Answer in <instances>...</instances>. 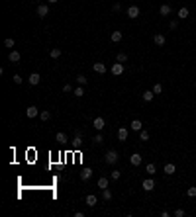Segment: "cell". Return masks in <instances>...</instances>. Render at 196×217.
<instances>
[{
    "label": "cell",
    "instance_id": "cell-40",
    "mask_svg": "<svg viewBox=\"0 0 196 217\" xmlns=\"http://www.w3.org/2000/svg\"><path fill=\"white\" fill-rule=\"evenodd\" d=\"M177 26H178L177 20H171V22H169V28H171V30H177Z\"/></svg>",
    "mask_w": 196,
    "mask_h": 217
},
{
    "label": "cell",
    "instance_id": "cell-3",
    "mask_svg": "<svg viewBox=\"0 0 196 217\" xmlns=\"http://www.w3.org/2000/svg\"><path fill=\"white\" fill-rule=\"evenodd\" d=\"M92 127L96 129V131H102V129L106 127V119L104 118H94L92 119Z\"/></svg>",
    "mask_w": 196,
    "mask_h": 217
},
{
    "label": "cell",
    "instance_id": "cell-41",
    "mask_svg": "<svg viewBox=\"0 0 196 217\" xmlns=\"http://www.w3.org/2000/svg\"><path fill=\"white\" fill-rule=\"evenodd\" d=\"M63 92H67V94L73 92V86H71V84H65V86H63Z\"/></svg>",
    "mask_w": 196,
    "mask_h": 217
},
{
    "label": "cell",
    "instance_id": "cell-21",
    "mask_svg": "<svg viewBox=\"0 0 196 217\" xmlns=\"http://www.w3.org/2000/svg\"><path fill=\"white\" fill-rule=\"evenodd\" d=\"M171 12H173V10H171L169 4H163V6L159 8V14H161V16H171Z\"/></svg>",
    "mask_w": 196,
    "mask_h": 217
},
{
    "label": "cell",
    "instance_id": "cell-22",
    "mask_svg": "<svg viewBox=\"0 0 196 217\" xmlns=\"http://www.w3.org/2000/svg\"><path fill=\"white\" fill-rule=\"evenodd\" d=\"M55 141H59V143H67V133H63V131H57Z\"/></svg>",
    "mask_w": 196,
    "mask_h": 217
},
{
    "label": "cell",
    "instance_id": "cell-8",
    "mask_svg": "<svg viewBox=\"0 0 196 217\" xmlns=\"http://www.w3.org/2000/svg\"><path fill=\"white\" fill-rule=\"evenodd\" d=\"M26 114H28V118H30V119H33V118H39V110H37L35 106H28Z\"/></svg>",
    "mask_w": 196,
    "mask_h": 217
},
{
    "label": "cell",
    "instance_id": "cell-9",
    "mask_svg": "<svg viewBox=\"0 0 196 217\" xmlns=\"http://www.w3.org/2000/svg\"><path fill=\"white\" fill-rule=\"evenodd\" d=\"M130 129L131 131H141L143 129V123H141V119H131V123H130Z\"/></svg>",
    "mask_w": 196,
    "mask_h": 217
},
{
    "label": "cell",
    "instance_id": "cell-39",
    "mask_svg": "<svg viewBox=\"0 0 196 217\" xmlns=\"http://www.w3.org/2000/svg\"><path fill=\"white\" fill-rule=\"evenodd\" d=\"M174 217H184V209H174Z\"/></svg>",
    "mask_w": 196,
    "mask_h": 217
},
{
    "label": "cell",
    "instance_id": "cell-29",
    "mask_svg": "<svg viewBox=\"0 0 196 217\" xmlns=\"http://www.w3.org/2000/svg\"><path fill=\"white\" fill-rule=\"evenodd\" d=\"M145 172H147V174H151V176H153V174H155V172H157V168H155V164H153V162H149V164H147V166H145Z\"/></svg>",
    "mask_w": 196,
    "mask_h": 217
},
{
    "label": "cell",
    "instance_id": "cell-1",
    "mask_svg": "<svg viewBox=\"0 0 196 217\" xmlns=\"http://www.w3.org/2000/svg\"><path fill=\"white\" fill-rule=\"evenodd\" d=\"M104 158H106V164H116V162L120 160V155L118 151H114V149H110V151L104 155Z\"/></svg>",
    "mask_w": 196,
    "mask_h": 217
},
{
    "label": "cell",
    "instance_id": "cell-32",
    "mask_svg": "<svg viewBox=\"0 0 196 217\" xmlns=\"http://www.w3.org/2000/svg\"><path fill=\"white\" fill-rule=\"evenodd\" d=\"M90 141H92V143H96V145H100V143H102V141H104V137H102V133H96V135H94L92 137V139H90Z\"/></svg>",
    "mask_w": 196,
    "mask_h": 217
},
{
    "label": "cell",
    "instance_id": "cell-17",
    "mask_svg": "<svg viewBox=\"0 0 196 217\" xmlns=\"http://www.w3.org/2000/svg\"><path fill=\"white\" fill-rule=\"evenodd\" d=\"M163 170H165V174H167V176H171V174H174V170H177V166H174L173 162H167Z\"/></svg>",
    "mask_w": 196,
    "mask_h": 217
},
{
    "label": "cell",
    "instance_id": "cell-10",
    "mask_svg": "<svg viewBox=\"0 0 196 217\" xmlns=\"http://www.w3.org/2000/svg\"><path fill=\"white\" fill-rule=\"evenodd\" d=\"M47 14H49V6L47 4H39V6H37V16H39V18H45Z\"/></svg>",
    "mask_w": 196,
    "mask_h": 217
},
{
    "label": "cell",
    "instance_id": "cell-4",
    "mask_svg": "<svg viewBox=\"0 0 196 217\" xmlns=\"http://www.w3.org/2000/svg\"><path fill=\"white\" fill-rule=\"evenodd\" d=\"M110 73L114 74V76H120V74L124 73V63H114L112 69H110Z\"/></svg>",
    "mask_w": 196,
    "mask_h": 217
},
{
    "label": "cell",
    "instance_id": "cell-6",
    "mask_svg": "<svg viewBox=\"0 0 196 217\" xmlns=\"http://www.w3.org/2000/svg\"><path fill=\"white\" fill-rule=\"evenodd\" d=\"M165 35H163V33H155V35H153V43H155L157 45V47H163V45H165Z\"/></svg>",
    "mask_w": 196,
    "mask_h": 217
},
{
    "label": "cell",
    "instance_id": "cell-25",
    "mask_svg": "<svg viewBox=\"0 0 196 217\" xmlns=\"http://www.w3.org/2000/svg\"><path fill=\"white\" fill-rule=\"evenodd\" d=\"M73 143H75V147H77V149H81V147H82V137H81V131H77V137H75V141H73Z\"/></svg>",
    "mask_w": 196,
    "mask_h": 217
},
{
    "label": "cell",
    "instance_id": "cell-35",
    "mask_svg": "<svg viewBox=\"0 0 196 217\" xmlns=\"http://www.w3.org/2000/svg\"><path fill=\"white\" fill-rule=\"evenodd\" d=\"M116 61H118V63H126V61H128V55H126V53H122V51H120L118 55H116Z\"/></svg>",
    "mask_w": 196,
    "mask_h": 217
},
{
    "label": "cell",
    "instance_id": "cell-11",
    "mask_svg": "<svg viewBox=\"0 0 196 217\" xmlns=\"http://www.w3.org/2000/svg\"><path fill=\"white\" fill-rule=\"evenodd\" d=\"M90 176H92V168H88V166H86V168L81 170V180H82V182L90 180Z\"/></svg>",
    "mask_w": 196,
    "mask_h": 217
},
{
    "label": "cell",
    "instance_id": "cell-12",
    "mask_svg": "<svg viewBox=\"0 0 196 217\" xmlns=\"http://www.w3.org/2000/svg\"><path fill=\"white\" fill-rule=\"evenodd\" d=\"M28 82H30L32 86H35V84H39V82H41V76L37 73H32L30 76H28Z\"/></svg>",
    "mask_w": 196,
    "mask_h": 217
},
{
    "label": "cell",
    "instance_id": "cell-26",
    "mask_svg": "<svg viewBox=\"0 0 196 217\" xmlns=\"http://www.w3.org/2000/svg\"><path fill=\"white\" fill-rule=\"evenodd\" d=\"M153 96H155V92H153V90H145V92H143V100H145V102H151Z\"/></svg>",
    "mask_w": 196,
    "mask_h": 217
},
{
    "label": "cell",
    "instance_id": "cell-30",
    "mask_svg": "<svg viewBox=\"0 0 196 217\" xmlns=\"http://www.w3.org/2000/svg\"><path fill=\"white\" fill-rule=\"evenodd\" d=\"M102 198H104V202H110V199H112V192H110V188L102 190Z\"/></svg>",
    "mask_w": 196,
    "mask_h": 217
},
{
    "label": "cell",
    "instance_id": "cell-34",
    "mask_svg": "<svg viewBox=\"0 0 196 217\" xmlns=\"http://www.w3.org/2000/svg\"><path fill=\"white\" fill-rule=\"evenodd\" d=\"M73 92H75V96H77V98H82V96H85V88H82V86H77Z\"/></svg>",
    "mask_w": 196,
    "mask_h": 217
},
{
    "label": "cell",
    "instance_id": "cell-44",
    "mask_svg": "<svg viewBox=\"0 0 196 217\" xmlns=\"http://www.w3.org/2000/svg\"><path fill=\"white\" fill-rule=\"evenodd\" d=\"M194 86H196V80H194Z\"/></svg>",
    "mask_w": 196,
    "mask_h": 217
},
{
    "label": "cell",
    "instance_id": "cell-37",
    "mask_svg": "<svg viewBox=\"0 0 196 217\" xmlns=\"http://www.w3.org/2000/svg\"><path fill=\"white\" fill-rule=\"evenodd\" d=\"M12 80H14V84H22V82H24V78L20 76V74H14V76H12Z\"/></svg>",
    "mask_w": 196,
    "mask_h": 217
},
{
    "label": "cell",
    "instance_id": "cell-42",
    "mask_svg": "<svg viewBox=\"0 0 196 217\" xmlns=\"http://www.w3.org/2000/svg\"><path fill=\"white\" fill-rule=\"evenodd\" d=\"M112 8H114V12H120V10H122V4H120V2H116Z\"/></svg>",
    "mask_w": 196,
    "mask_h": 217
},
{
    "label": "cell",
    "instance_id": "cell-43",
    "mask_svg": "<svg viewBox=\"0 0 196 217\" xmlns=\"http://www.w3.org/2000/svg\"><path fill=\"white\" fill-rule=\"evenodd\" d=\"M49 2H51V4H55V2H59V0H49Z\"/></svg>",
    "mask_w": 196,
    "mask_h": 217
},
{
    "label": "cell",
    "instance_id": "cell-27",
    "mask_svg": "<svg viewBox=\"0 0 196 217\" xmlns=\"http://www.w3.org/2000/svg\"><path fill=\"white\" fill-rule=\"evenodd\" d=\"M120 176H122V170H118V168H114V170L110 172V178H112V180H120Z\"/></svg>",
    "mask_w": 196,
    "mask_h": 217
},
{
    "label": "cell",
    "instance_id": "cell-15",
    "mask_svg": "<svg viewBox=\"0 0 196 217\" xmlns=\"http://www.w3.org/2000/svg\"><path fill=\"white\" fill-rule=\"evenodd\" d=\"M92 69H94V73H98V74H104V73H106V65H104V63H94Z\"/></svg>",
    "mask_w": 196,
    "mask_h": 217
},
{
    "label": "cell",
    "instance_id": "cell-2",
    "mask_svg": "<svg viewBox=\"0 0 196 217\" xmlns=\"http://www.w3.org/2000/svg\"><path fill=\"white\" fill-rule=\"evenodd\" d=\"M141 188H143L145 192H153L155 190V180H153V178H145V180L141 182Z\"/></svg>",
    "mask_w": 196,
    "mask_h": 217
},
{
    "label": "cell",
    "instance_id": "cell-19",
    "mask_svg": "<svg viewBox=\"0 0 196 217\" xmlns=\"http://www.w3.org/2000/svg\"><path fill=\"white\" fill-rule=\"evenodd\" d=\"M122 37H124V33H122V31H112L110 39L114 41V43H120V41H122Z\"/></svg>",
    "mask_w": 196,
    "mask_h": 217
},
{
    "label": "cell",
    "instance_id": "cell-28",
    "mask_svg": "<svg viewBox=\"0 0 196 217\" xmlns=\"http://www.w3.org/2000/svg\"><path fill=\"white\" fill-rule=\"evenodd\" d=\"M49 55H51V59H59V57H61V49L59 47H53Z\"/></svg>",
    "mask_w": 196,
    "mask_h": 217
},
{
    "label": "cell",
    "instance_id": "cell-36",
    "mask_svg": "<svg viewBox=\"0 0 196 217\" xmlns=\"http://www.w3.org/2000/svg\"><path fill=\"white\" fill-rule=\"evenodd\" d=\"M186 196H188V198H196V188L194 186L188 188V190H186Z\"/></svg>",
    "mask_w": 196,
    "mask_h": 217
},
{
    "label": "cell",
    "instance_id": "cell-14",
    "mask_svg": "<svg viewBox=\"0 0 196 217\" xmlns=\"http://www.w3.org/2000/svg\"><path fill=\"white\" fill-rule=\"evenodd\" d=\"M141 160H143V158H141L139 153H133V155L130 157V162H131L133 166H139V164H141Z\"/></svg>",
    "mask_w": 196,
    "mask_h": 217
},
{
    "label": "cell",
    "instance_id": "cell-20",
    "mask_svg": "<svg viewBox=\"0 0 196 217\" xmlns=\"http://www.w3.org/2000/svg\"><path fill=\"white\" fill-rule=\"evenodd\" d=\"M96 184H98V188H100V190H106V188H108V178H106V176H100Z\"/></svg>",
    "mask_w": 196,
    "mask_h": 217
},
{
    "label": "cell",
    "instance_id": "cell-13",
    "mask_svg": "<svg viewBox=\"0 0 196 217\" xmlns=\"http://www.w3.org/2000/svg\"><path fill=\"white\" fill-rule=\"evenodd\" d=\"M20 59H22V55H20V53L16 51V49H12V51H10V55H8V61H10V63H18Z\"/></svg>",
    "mask_w": 196,
    "mask_h": 217
},
{
    "label": "cell",
    "instance_id": "cell-24",
    "mask_svg": "<svg viewBox=\"0 0 196 217\" xmlns=\"http://www.w3.org/2000/svg\"><path fill=\"white\" fill-rule=\"evenodd\" d=\"M75 80H77V84H78V86H85L86 82H88V78H86L85 74H78V76L75 78Z\"/></svg>",
    "mask_w": 196,
    "mask_h": 217
},
{
    "label": "cell",
    "instance_id": "cell-16",
    "mask_svg": "<svg viewBox=\"0 0 196 217\" xmlns=\"http://www.w3.org/2000/svg\"><path fill=\"white\" fill-rule=\"evenodd\" d=\"M128 135H130V131H128L126 127H120L118 129V139L120 141H128Z\"/></svg>",
    "mask_w": 196,
    "mask_h": 217
},
{
    "label": "cell",
    "instance_id": "cell-18",
    "mask_svg": "<svg viewBox=\"0 0 196 217\" xmlns=\"http://www.w3.org/2000/svg\"><path fill=\"white\" fill-rule=\"evenodd\" d=\"M39 119L41 121H49V119H51V112L49 110H41L39 112Z\"/></svg>",
    "mask_w": 196,
    "mask_h": 217
},
{
    "label": "cell",
    "instance_id": "cell-23",
    "mask_svg": "<svg viewBox=\"0 0 196 217\" xmlns=\"http://www.w3.org/2000/svg\"><path fill=\"white\" fill-rule=\"evenodd\" d=\"M178 18H181V20H186V18H188V8H184V6H182L181 8V10H178Z\"/></svg>",
    "mask_w": 196,
    "mask_h": 217
},
{
    "label": "cell",
    "instance_id": "cell-5",
    "mask_svg": "<svg viewBox=\"0 0 196 217\" xmlns=\"http://www.w3.org/2000/svg\"><path fill=\"white\" fill-rule=\"evenodd\" d=\"M128 18H131V20H135V18H139V6H130L128 8Z\"/></svg>",
    "mask_w": 196,
    "mask_h": 217
},
{
    "label": "cell",
    "instance_id": "cell-33",
    "mask_svg": "<svg viewBox=\"0 0 196 217\" xmlns=\"http://www.w3.org/2000/svg\"><path fill=\"white\" fill-rule=\"evenodd\" d=\"M4 45H6V47L12 51V49H14V45H16V41L12 39V37H8V39H4Z\"/></svg>",
    "mask_w": 196,
    "mask_h": 217
},
{
    "label": "cell",
    "instance_id": "cell-38",
    "mask_svg": "<svg viewBox=\"0 0 196 217\" xmlns=\"http://www.w3.org/2000/svg\"><path fill=\"white\" fill-rule=\"evenodd\" d=\"M153 92H155V94H161V92H163V86H161V84H155V86H153Z\"/></svg>",
    "mask_w": 196,
    "mask_h": 217
},
{
    "label": "cell",
    "instance_id": "cell-7",
    "mask_svg": "<svg viewBox=\"0 0 196 217\" xmlns=\"http://www.w3.org/2000/svg\"><path fill=\"white\" fill-rule=\"evenodd\" d=\"M85 203H86V206H88V207H94V206H96V203H98V198H96V196H94V194H88V196H86V198H85Z\"/></svg>",
    "mask_w": 196,
    "mask_h": 217
},
{
    "label": "cell",
    "instance_id": "cell-31",
    "mask_svg": "<svg viewBox=\"0 0 196 217\" xmlns=\"http://www.w3.org/2000/svg\"><path fill=\"white\" fill-rule=\"evenodd\" d=\"M139 141H143V143H145V141H149V131L141 129V131H139Z\"/></svg>",
    "mask_w": 196,
    "mask_h": 217
}]
</instances>
